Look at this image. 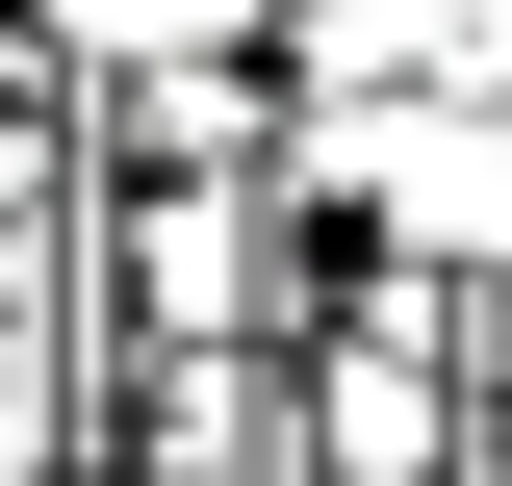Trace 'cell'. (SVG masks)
I'll use <instances>...</instances> for the list:
<instances>
[{
	"label": "cell",
	"mask_w": 512,
	"mask_h": 486,
	"mask_svg": "<svg viewBox=\"0 0 512 486\" xmlns=\"http://www.w3.org/2000/svg\"><path fill=\"white\" fill-rule=\"evenodd\" d=\"M26 52L103 103V77H180V52H282V0H26Z\"/></svg>",
	"instance_id": "1"
},
{
	"label": "cell",
	"mask_w": 512,
	"mask_h": 486,
	"mask_svg": "<svg viewBox=\"0 0 512 486\" xmlns=\"http://www.w3.org/2000/svg\"><path fill=\"white\" fill-rule=\"evenodd\" d=\"M436 77H461V103H512V0H436Z\"/></svg>",
	"instance_id": "2"
},
{
	"label": "cell",
	"mask_w": 512,
	"mask_h": 486,
	"mask_svg": "<svg viewBox=\"0 0 512 486\" xmlns=\"http://www.w3.org/2000/svg\"><path fill=\"white\" fill-rule=\"evenodd\" d=\"M0 26H26V0H0Z\"/></svg>",
	"instance_id": "3"
}]
</instances>
